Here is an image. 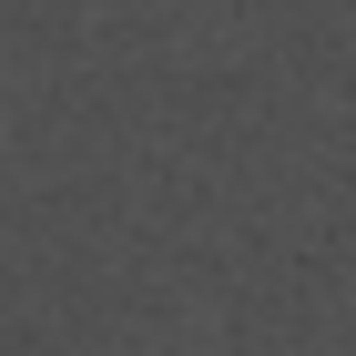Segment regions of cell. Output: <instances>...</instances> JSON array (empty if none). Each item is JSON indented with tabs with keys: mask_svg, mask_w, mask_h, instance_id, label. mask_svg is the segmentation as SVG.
<instances>
[]
</instances>
